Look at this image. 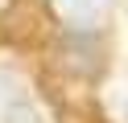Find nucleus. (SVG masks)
<instances>
[{
  "instance_id": "1",
  "label": "nucleus",
  "mask_w": 128,
  "mask_h": 123,
  "mask_svg": "<svg viewBox=\"0 0 128 123\" xmlns=\"http://www.w3.org/2000/svg\"><path fill=\"white\" fill-rule=\"evenodd\" d=\"M4 33L21 45H33L46 41L50 33V12H46L42 0H8V16H4Z\"/></svg>"
},
{
  "instance_id": "2",
  "label": "nucleus",
  "mask_w": 128,
  "mask_h": 123,
  "mask_svg": "<svg viewBox=\"0 0 128 123\" xmlns=\"http://www.w3.org/2000/svg\"><path fill=\"white\" fill-rule=\"evenodd\" d=\"M58 53H62V66H66L70 74L95 78V74L103 70V49H99V37H95L91 29H74L70 37H62Z\"/></svg>"
},
{
  "instance_id": "3",
  "label": "nucleus",
  "mask_w": 128,
  "mask_h": 123,
  "mask_svg": "<svg viewBox=\"0 0 128 123\" xmlns=\"http://www.w3.org/2000/svg\"><path fill=\"white\" fill-rule=\"evenodd\" d=\"M112 0H58V12L66 16L74 29H91V25H99V16L108 12Z\"/></svg>"
},
{
  "instance_id": "4",
  "label": "nucleus",
  "mask_w": 128,
  "mask_h": 123,
  "mask_svg": "<svg viewBox=\"0 0 128 123\" xmlns=\"http://www.w3.org/2000/svg\"><path fill=\"white\" fill-rule=\"evenodd\" d=\"M62 123H103L95 107H62Z\"/></svg>"
},
{
  "instance_id": "5",
  "label": "nucleus",
  "mask_w": 128,
  "mask_h": 123,
  "mask_svg": "<svg viewBox=\"0 0 128 123\" xmlns=\"http://www.w3.org/2000/svg\"><path fill=\"white\" fill-rule=\"evenodd\" d=\"M0 123H42V115H37L29 103H17V107L4 111V119H0Z\"/></svg>"
},
{
  "instance_id": "6",
  "label": "nucleus",
  "mask_w": 128,
  "mask_h": 123,
  "mask_svg": "<svg viewBox=\"0 0 128 123\" xmlns=\"http://www.w3.org/2000/svg\"><path fill=\"white\" fill-rule=\"evenodd\" d=\"M0 8H8V0H0Z\"/></svg>"
}]
</instances>
